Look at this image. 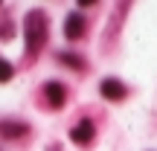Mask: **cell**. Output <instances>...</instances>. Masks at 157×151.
<instances>
[{"label":"cell","instance_id":"cell-7","mask_svg":"<svg viewBox=\"0 0 157 151\" xmlns=\"http://www.w3.org/2000/svg\"><path fill=\"white\" fill-rule=\"evenodd\" d=\"M12 76H15V67H12L6 58H0V81H9Z\"/></svg>","mask_w":157,"mask_h":151},{"label":"cell","instance_id":"cell-5","mask_svg":"<svg viewBox=\"0 0 157 151\" xmlns=\"http://www.w3.org/2000/svg\"><path fill=\"white\" fill-rule=\"evenodd\" d=\"M44 96H47V102H50L52 108H61V105H64V99H67V93H64V87H61L58 81H47Z\"/></svg>","mask_w":157,"mask_h":151},{"label":"cell","instance_id":"cell-3","mask_svg":"<svg viewBox=\"0 0 157 151\" xmlns=\"http://www.w3.org/2000/svg\"><path fill=\"white\" fill-rule=\"evenodd\" d=\"M64 35H67L70 41H76V38L84 35V17L78 15V12H70L67 15V21H64Z\"/></svg>","mask_w":157,"mask_h":151},{"label":"cell","instance_id":"cell-2","mask_svg":"<svg viewBox=\"0 0 157 151\" xmlns=\"http://www.w3.org/2000/svg\"><path fill=\"white\" fill-rule=\"evenodd\" d=\"M93 134H96L93 122H90V119H78V122L73 125V131H70V140L78 142V145H87V142L93 140Z\"/></svg>","mask_w":157,"mask_h":151},{"label":"cell","instance_id":"cell-9","mask_svg":"<svg viewBox=\"0 0 157 151\" xmlns=\"http://www.w3.org/2000/svg\"><path fill=\"white\" fill-rule=\"evenodd\" d=\"M96 0H78V9H87V6H93Z\"/></svg>","mask_w":157,"mask_h":151},{"label":"cell","instance_id":"cell-4","mask_svg":"<svg viewBox=\"0 0 157 151\" xmlns=\"http://www.w3.org/2000/svg\"><path fill=\"white\" fill-rule=\"evenodd\" d=\"M102 96H105V99H111V102L125 99V84L117 81V78H105V81H102Z\"/></svg>","mask_w":157,"mask_h":151},{"label":"cell","instance_id":"cell-10","mask_svg":"<svg viewBox=\"0 0 157 151\" xmlns=\"http://www.w3.org/2000/svg\"><path fill=\"white\" fill-rule=\"evenodd\" d=\"M0 3H3V0H0Z\"/></svg>","mask_w":157,"mask_h":151},{"label":"cell","instance_id":"cell-1","mask_svg":"<svg viewBox=\"0 0 157 151\" xmlns=\"http://www.w3.org/2000/svg\"><path fill=\"white\" fill-rule=\"evenodd\" d=\"M23 35H26V50L29 52H38L47 41V17L44 12H29L26 21H23Z\"/></svg>","mask_w":157,"mask_h":151},{"label":"cell","instance_id":"cell-6","mask_svg":"<svg viewBox=\"0 0 157 151\" xmlns=\"http://www.w3.org/2000/svg\"><path fill=\"white\" fill-rule=\"evenodd\" d=\"M26 134V125L23 122H0V137H9V140H17V137Z\"/></svg>","mask_w":157,"mask_h":151},{"label":"cell","instance_id":"cell-8","mask_svg":"<svg viewBox=\"0 0 157 151\" xmlns=\"http://www.w3.org/2000/svg\"><path fill=\"white\" fill-rule=\"evenodd\" d=\"M61 61H64V64H67V67H78V70H82V67H84V64H82V61H78V58H76V55H70V52H64V55H61Z\"/></svg>","mask_w":157,"mask_h":151}]
</instances>
